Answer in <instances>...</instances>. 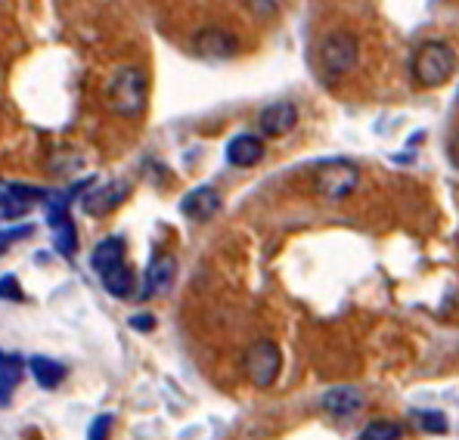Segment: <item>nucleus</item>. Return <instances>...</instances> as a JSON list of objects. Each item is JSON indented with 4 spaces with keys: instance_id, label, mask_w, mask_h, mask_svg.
<instances>
[{
    "instance_id": "1",
    "label": "nucleus",
    "mask_w": 459,
    "mask_h": 440,
    "mask_svg": "<svg viewBox=\"0 0 459 440\" xmlns=\"http://www.w3.org/2000/svg\"><path fill=\"white\" fill-rule=\"evenodd\" d=\"M456 74V50L447 40H425L413 53V78L420 87H441Z\"/></svg>"
},
{
    "instance_id": "2",
    "label": "nucleus",
    "mask_w": 459,
    "mask_h": 440,
    "mask_svg": "<svg viewBox=\"0 0 459 440\" xmlns=\"http://www.w3.org/2000/svg\"><path fill=\"white\" fill-rule=\"evenodd\" d=\"M146 93H150V84H146V74L134 65L127 69H118L115 78L109 81V109L121 118H137L140 112L146 109Z\"/></svg>"
},
{
    "instance_id": "3",
    "label": "nucleus",
    "mask_w": 459,
    "mask_h": 440,
    "mask_svg": "<svg viewBox=\"0 0 459 440\" xmlns=\"http://www.w3.org/2000/svg\"><path fill=\"white\" fill-rule=\"evenodd\" d=\"M360 186V168L348 159H329L316 168L314 174V189L316 195H323L326 202H342L348 199L354 189Z\"/></svg>"
},
{
    "instance_id": "4",
    "label": "nucleus",
    "mask_w": 459,
    "mask_h": 440,
    "mask_svg": "<svg viewBox=\"0 0 459 440\" xmlns=\"http://www.w3.org/2000/svg\"><path fill=\"white\" fill-rule=\"evenodd\" d=\"M357 59H360V44L351 31H333V35L323 38L320 69L326 78H342V74L354 72Z\"/></svg>"
},
{
    "instance_id": "5",
    "label": "nucleus",
    "mask_w": 459,
    "mask_h": 440,
    "mask_svg": "<svg viewBox=\"0 0 459 440\" xmlns=\"http://www.w3.org/2000/svg\"><path fill=\"white\" fill-rule=\"evenodd\" d=\"M280 369H282V354L267 338L255 341L252 348L246 350V375L255 388H270V384L276 382V375H280Z\"/></svg>"
},
{
    "instance_id": "6",
    "label": "nucleus",
    "mask_w": 459,
    "mask_h": 440,
    "mask_svg": "<svg viewBox=\"0 0 459 440\" xmlns=\"http://www.w3.org/2000/svg\"><path fill=\"white\" fill-rule=\"evenodd\" d=\"M47 223L53 229V246L63 257H72L78 248V233H75V223L69 218V202L63 195H50L47 202Z\"/></svg>"
},
{
    "instance_id": "7",
    "label": "nucleus",
    "mask_w": 459,
    "mask_h": 440,
    "mask_svg": "<svg viewBox=\"0 0 459 440\" xmlns=\"http://www.w3.org/2000/svg\"><path fill=\"white\" fill-rule=\"evenodd\" d=\"M195 53L205 59H233L239 53V38L212 25V29H202L195 35Z\"/></svg>"
},
{
    "instance_id": "8",
    "label": "nucleus",
    "mask_w": 459,
    "mask_h": 440,
    "mask_svg": "<svg viewBox=\"0 0 459 440\" xmlns=\"http://www.w3.org/2000/svg\"><path fill=\"white\" fill-rule=\"evenodd\" d=\"M127 193H131V186H127L125 180H109V184H103V186L93 189V193H87L81 202H84L87 214H93V218H103V214L115 211V208L127 199Z\"/></svg>"
},
{
    "instance_id": "9",
    "label": "nucleus",
    "mask_w": 459,
    "mask_h": 440,
    "mask_svg": "<svg viewBox=\"0 0 459 440\" xmlns=\"http://www.w3.org/2000/svg\"><path fill=\"white\" fill-rule=\"evenodd\" d=\"M174 276H178V261H174V255H155L143 276V298L165 295L168 289L174 286Z\"/></svg>"
},
{
    "instance_id": "10",
    "label": "nucleus",
    "mask_w": 459,
    "mask_h": 440,
    "mask_svg": "<svg viewBox=\"0 0 459 440\" xmlns=\"http://www.w3.org/2000/svg\"><path fill=\"white\" fill-rule=\"evenodd\" d=\"M295 125H299V109H295V103H286V99L270 103L267 109L258 115V127L267 137H282V134H289Z\"/></svg>"
},
{
    "instance_id": "11",
    "label": "nucleus",
    "mask_w": 459,
    "mask_h": 440,
    "mask_svg": "<svg viewBox=\"0 0 459 440\" xmlns=\"http://www.w3.org/2000/svg\"><path fill=\"white\" fill-rule=\"evenodd\" d=\"M180 211L186 214L190 220H212L214 214L221 211V193L214 186H195L193 193L184 195L180 202Z\"/></svg>"
},
{
    "instance_id": "12",
    "label": "nucleus",
    "mask_w": 459,
    "mask_h": 440,
    "mask_svg": "<svg viewBox=\"0 0 459 440\" xmlns=\"http://www.w3.org/2000/svg\"><path fill=\"white\" fill-rule=\"evenodd\" d=\"M264 159V140L258 134H239L227 143V161L233 168H255Z\"/></svg>"
},
{
    "instance_id": "13",
    "label": "nucleus",
    "mask_w": 459,
    "mask_h": 440,
    "mask_svg": "<svg viewBox=\"0 0 459 440\" xmlns=\"http://www.w3.org/2000/svg\"><path fill=\"white\" fill-rule=\"evenodd\" d=\"M25 378V360L19 354H4L0 350V410L10 406L19 382Z\"/></svg>"
},
{
    "instance_id": "14",
    "label": "nucleus",
    "mask_w": 459,
    "mask_h": 440,
    "mask_svg": "<svg viewBox=\"0 0 459 440\" xmlns=\"http://www.w3.org/2000/svg\"><path fill=\"white\" fill-rule=\"evenodd\" d=\"M323 410L329 412V416H335V418H348V416H354V412H360L363 410V394L357 388H333V391H326L323 394Z\"/></svg>"
},
{
    "instance_id": "15",
    "label": "nucleus",
    "mask_w": 459,
    "mask_h": 440,
    "mask_svg": "<svg viewBox=\"0 0 459 440\" xmlns=\"http://www.w3.org/2000/svg\"><path fill=\"white\" fill-rule=\"evenodd\" d=\"M100 280H103V289L112 298H127V295H134V289H137V276H134V270L127 267L125 261L115 263V267H109L106 273H100Z\"/></svg>"
},
{
    "instance_id": "16",
    "label": "nucleus",
    "mask_w": 459,
    "mask_h": 440,
    "mask_svg": "<svg viewBox=\"0 0 459 440\" xmlns=\"http://www.w3.org/2000/svg\"><path fill=\"white\" fill-rule=\"evenodd\" d=\"M29 369H31V375H35V382L47 391L59 388V384L65 382V367L56 360H50V357H31Z\"/></svg>"
},
{
    "instance_id": "17",
    "label": "nucleus",
    "mask_w": 459,
    "mask_h": 440,
    "mask_svg": "<svg viewBox=\"0 0 459 440\" xmlns=\"http://www.w3.org/2000/svg\"><path fill=\"white\" fill-rule=\"evenodd\" d=\"M125 239H118V236H109V239H103L97 248H93V257H91V267L97 270V273H106L109 267H115V263L125 261Z\"/></svg>"
},
{
    "instance_id": "18",
    "label": "nucleus",
    "mask_w": 459,
    "mask_h": 440,
    "mask_svg": "<svg viewBox=\"0 0 459 440\" xmlns=\"http://www.w3.org/2000/svg\"><path fill=\"white\" fill-rule=\"evenodd\" d=\"M413 422L420 425L425 435H447L450 431V418L444 412H435V410H413L410 412Z\"/></svg>"
},
{
    "instance_id": "19",
    "label": "nucleus",
    "mask_w": 459,
    "mask_h": 440,
    "mask_svg": "<svg viewBox=\"0 0 459 440\" xmlns=\"http://www.w3.org/2000/svg\"><path fill=\"white\" fill-rule=\"evenodd\" d=\"M401 425L397 422H388V418H376L369 422L367 428L360 431V440H401Z\"/></svg>"
},
{
    "instance_id": "20",
    "label": "nucleus",
    "mask_w": 459,
    "mask_h": 440,
    "mask_svg": "<svg viewBox=\"0 0 459 440\" xmlns=\"http://www.w3.org/2000/svg\"><path fill=\"white\" fill-rule=\"evenodd\" d=\"M282 4L286 0H246L248 13H252L255 19H261V22H267V19H276L282 13Z\"/></svg>"
},
{
    "instance_id": "21",
    "label": "nucleus",
    "mask_w": 459,
    "mask_h": 440,
    "mask_svg": "<svg viewBox=\"0 0 459 440\" xmlns=\"http://www.w3.org/2000/svg\"><path fill=\"white\" fill-rule=\"evenodd\" d=\"M31 208V202H22L19 195H13L10 189L0 193V218H19Z\"/></svg>"
},
{
    "instance_id": "22",
    "label": "nucleus",
    "mask_w": 459,
    "mask_h": 440,
    "mask_svg": "<svg viewBox=\"0 0 459 440\" xmlns=\"http://www.w3.org/2000/svg\"><path fill=\"white\" fill-rule=\"evenodd\" d=\"M0 301H13V304H22L25 301V292L19 286L16 276H0Z\"/></svg>"
},
{
    "instance_id": "23",
    "label": "nucleus",
    "mask_w": 459,
    "mask_h": 440,
    "mask_svg": "<svg viewBox=\"0 0 459 440\" xmlns=\"http://www.w3.org/2000/svg\"><path fill=\"white\" fill-rule=\"evenodd\" d=\"M112 425H115V416L112 412H103L91 422V431H87V440H109L112 435Z\"/></svg>"
},
{
    "instance_id": "24",
    "label": "nucleus",
    "mask_w": 459,
    "mask_h": 440,
    "mask_svg": "<svg viewBox=\"0 0 459 440\" xmlns=\"http://www.w3.org/2000/svg\"><path fill=\"white\" fill-rule=\"evenodd\" d=\"M131 326L137 332H152L155 329V316L152 314H134L131 316Z\"/></svg>"
},
{
    "instance_id": "25",
    "label": "nucleus",
    "mask_w": 459,
    "mask_h": 440,
    "mask_svg": "<svg viewBox=\"0 0 459 440\" xmlns=\"http://www.w3.org/2000/svg\"><path fill=\"white\" fill-rule=\"evenodd\" d=\"M447 159H450V165L459 171V131L450 134V140H447Z\"/></svg>"
}]
</instances>
